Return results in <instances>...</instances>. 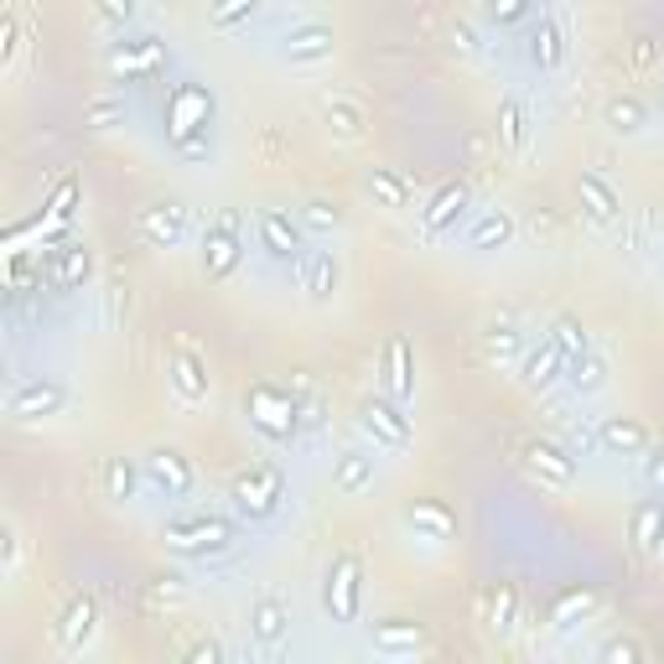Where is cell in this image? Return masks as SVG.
Wrapping results in <instances>:
<instances>
[{
  "label": "cell",
  "instance_id": "obj_49",
  "mask_svg": "<svg viewBox=\"0 0 664 664\" xmlns=\"http://www.w3.org/2000/svg\"><path fill=\"white\" fill-rule=\"evenodd\" d=\"M451 42H457V53H478V47H483V42H478V32H472V26H462V21H457V32H451Z\"/></svg>",
  "mask_w": 664,
  "mask_h": 664
},
{
  "label": "cell",
  "instance_id": "obj_53",
  "mask_svg": "<svg viewBox=\"0 0 664 664\" xmlns=\"http://www.w3.org/2000/svg\"><path fill=\"white\" fill-rule=\"evenodd\" d=\"M660 250H664V244H660Z\"/></svg>",
  "mask_w": 664,
  "mask_h": 664
},
{
  "label": "cell",
  "instance_id": "obj_27",
  "mask_svg": "<svg viewBox=\"0 0 664 664\" xmlns=\"http://www.w3.org/2000/svg\"><path fill=\"white\" fill-rule=\"evenodd\" d=\"M426 644L421 623H374V654H415Z\"/></svg>",
  "mask_w": 664,
  "mask_h": 664
},
{
  "label": "cell",
  "instance_id": "obj_3",
  "mask_svg": "<svg viewBox=\"0 0 664 664\" xmlns=\"http://www.w3.org/2000/svg\"><path fill=\"white\" fill-rule=\"evenodd\" d=\"M161 540L182 556H214V550L234 546V525L229 519H214V514H176L161 525Z\"/></svg>",
  "mask_w": 664,
  "mask_h": 664
},
{
  "label": "cell",
  "instance_id": "obj_51",
  "mask_svg": "<svg viewBox=\"0 0 664 664\" xmlns=\"http://www.w3.org/2000/svg\"><path fill=\"white\" fill-rule=\"evenodd\" d=\"M649 483H654V489H664V442L649 451Z\"/></svg>",
  "mask_w": 664,
  "mask_h": 664
},
{
  "label": "cell",
  "instance_id": "obj_26",
  "mask_svg": "<svg viewBox=\"0 0 664 664\" xmlns=\"http://www.w3.org/2000/svg\"><path fill=\"white\" fill-rule=\"evenodd\" d=\"M94 623H99V613H94V603H73L68 613H62V628H58V644L68 649V654H79L89 639H94Z\"/></svg>",
  "mask_w": 664,
  "mask_h": 664
},
{
  "label": "cell",
  "instance_id": "obj_48",
  "mask_svg": "<svg viewBox=\"0 0 664 664\" xmlns=\"http://www.w3.org/2000/svg\"><path fill=\"white\" fill-rule=\"evenodd\" d=\"M99 11H104L110 21H130L136 16V0H99Z\"/></svg>",
  "mask_w": 664,
  "mask_h": 664
},
{
  "label": "cell",
  "instance_id": "obj_16",
  "mask_svg": "<svg viewBox=\"0 0 664 664\" xmlns=\"http://www.w3.org/2000/svg\"><path fill=\"white\" fill-rule=\"evenodd\" d=\"M182 229H187V208L182 203H157V208L140 214V234L151 239V244H161V250H172L176 239H182Z\"/></svg>",
  "mask_w": 664,
  "mask_h": 664
},
{
  "label": "cell",
  "instance_id": "obj_8",
  "mask_svg": "<svg viewBox=\"0 0 664 664\" xmlns=\"http://www.w3.org/2000/svg\"><path fill=\"white\" fill-rule=\"evenodd\" d=\"M146 478H151L167 499H187V493H193V462H187L176 447L151 451V457H146Z\"/></svg>",
  "mask_w": 664,
  "mask_h": 664
},
{
  "label": "cell",
  "instance_id": "obj_36",
  "mask_svg": "<svg viewBox=\"0 0 664 664\" xmlns=\"http://www.w3.org/2000/svg\"><path fill=\"white\" fill-rule=\"evenodd\" d=\"M136 483H140V472L130 457H110V468H104V489H110V499H136Z\"/></svg>",
  "mask_w": 664,
  "mask_h": 664
},
{
  "label": "cell",
  "instance_id": "obj_13",
  "mask_svg": "<svg viewBox=\"0 0 664 664\" xmlns=\"http://www.w3.org/2000/svg\"><path fill=\"white\" fill-rule=\"evenodd\" d=\"M519 374H525L529 390H550V385L566 374V353H561V343H556V337H546L540 348H529L525 364H519Z\"/></svg>",
  "mask_w": 664,
  "mask_h": 664
},
{
  "label": "cell",
  "instance_id": "obj_41",
  "mask_svg": "<svg viewBox=\"0 0 664 664\" xmlns=\"http://www.w3.org/2000/svg\"><path fill=\"white\" fill-rule=\"evenodd\" d=\"M301 224H307V229H337V224H343V208L328 203V197H312V203L301 208Z\"/></svg>",
  "mask_w": 664,
  "mask_h": 664
},
{
  "label": "cell",
  "instance_id": "obj_31",
  "mask_svg": "<svg viewBox=\"0 0 664 664\" xmlns=\"http://www.w3.org/2000/svg\"><path fill=\"white\" fill-rule=\"evenodd\" d=\"M157 62H161V47H157V42H140V47H115L110 68H115V73H125V79H146Z\"/></svg>",
  "mask_w": 664,
  "mask_h": 664
},
{
  "label": "cell",
  "instance_id": "obj_2",
  "mask_svg": "<svg viewBox=\"0 0 664 664\" xmlns=\"http://www.w3.org/2000/svg\"><path fill=\"white\" fill-rule=\"evenodd\" d=\"M244 260V214L239 208H218L203 229V275L208 281H229Z\"/></svg>",
  "mask_w": 664,
  "mask_h": 664
},
{
  "label": "cell",
  "instance_id": "obj_30",
  "mask_svg": "<svg viewBox=\"0 0 664 664\" xmlns=\"http://www.w3.org/2000/svg\"><path fill=\"white\" fill-rule=\"evenodd\" d=\"M332 291H337V254L317 250L312 260H307V296H312V301H332Z\"/></svg>",
  "mask_w": 664,
  "mask_h": 664
},
{
  "label": "cell",
  "instance_id": "obj_29",
  "mask_svg": "<svg viewBox=\"0 0 664 664\" xmlns=\"http://www.w3.org/2000/svg\"><path fill=\"white\" fill-rule=\"evenodd\" d=\"M566 385L576 394H597L607 385V364L597 358V353L586 348V353H576V358H566Z\"/></svg>",
  "mask_w": 664,
  "mask_h": 664
},
{
  "label": "cell",
  "instance_id": "obj_52",
  "mask_svg": "<svg viewBox=\"0 0 664 664\" xmlns=\"http://www.w3.org/2000/svg\"><path fill=\"white\" fill-rule=\"evenodd\" d=\"M660 94H664V83H660Z\"/></svg>",
  "mask_w": 664,
  "mask_h": 664
},
{
  "label": "cell",
  "instance_id": "obj_37",
  "mask_svg": "<svg viewBox=\"0 0 664 664\" xmlns=\"http://www.w3.org/2000/svg\"><path fill=\"white\" fill-rule=\"evenodd\" d=\"M550 337L561 343V353H566V358H576V353L592 348V337H586V328L576 322V317H556V322H550Z\"/></svg>",
  "mask_w": 664,
  "mask_h": 664
},
{
  "label": "cell",
  "instance_id": "obj_18",
  "mask_svg": "<svg viewBox=\"0 0 664 664\" xmlns=\"http://www.w3.org/2000/svg\"><path fill=\"white\" fill-rule=\"evenodd\" d=\"M597 442L607 451H623V457H639L649 447V431L639 421H628V415H607L603 426H597Z\"/></svg>",
  "mask_w": 664,
  "mask_h": 664
},
{
  "label": "cell",
  "instance_id": "obj_40",
  "mask_svg": "<svg viewBox=\"0 0 664 664\" xmlns=\"http://www.w3.org/2000/svg\"><path fill=\"white\" fill-rule=\"evenodd\" d=\"M514 607H519V592L514 586H499L489 597V623L504 633V628H514Z\"/></svg>",
  "mask_w": 664,
  "mask_h": 664
},
{
  "label": "cell",
  "instance_id": "obj_9",
  "mask_svg": "<svg viewBox=\"0 0 664 664\" xmlns=\"http://www.w3.org/2000/svg\"><path fill=\"white\" fill-rule=\"evenodd\" d=\"M385 390L400 405L415 400V353H411V337H400V332L385 343Z\"/></svg>",
  "mask_w": 664,
  "mask_h": 664
},
{
  "label": "cell",
  "instance_id": "obj_21",
  "mask_svg": "<svg viewBox=\"0 0 664 664\" xmlns=\"http://www.w3.org/2000/svg\"><path fill=\"white\" fill-rule=\"evenodd\" d=\"M167 374H172V390L182 394L187 405L208 400V369H203V358H197V353H176Z\"/></svg>",
  "mask_w": 664,
  "mask_h": 664
},
{
  "label": "cell",
  "instance_id": "obj_17",
  "mask_svg": "<svg viewBox=\"0 0 664 664\" xmlns=\"http://www.w3.org/2000/svg\"><path fill=\"white\" fill-rule=\"evenodd\" d=\"M286 58L291 62H328L332 58V26H296L286 32Z\"/></svg>",
  "mask_w": 664,
  "mask_h": 664
},
{
  "label": "cell",
  "instance_id": "obj_39",
  "mask_svg": "<svg viewBox=\"0 0 664 664\" xmlns=\"http://www.w3.org/2000/svg\"><path fill=\"white\" fill-rule=\"evenodd\" d=\"M328 125L337 136H358V130H364V110L348 104V99H328Z\"/></svg>",
  "mask_w": 664,
  "mask_h": 664
},
{
  "label": "cell",
  "instance_id": "obj_33",
  "mask_svg": "<svg viewBox=\"0 0 664 664\" xmlns=\"http://www.w3.org/2000/svg\"><path fill=\"white\" fill-rule=\"evenodd\" d=\"M514 239V218L508 214H483L468 229V250H493V244H508Z\"/></svg>",
  "mask_w": 664,
  "mask_h": 664
},
{
  "label": "cell",
  "instance_id": "obj_1",
  "mask_svg": "<svg viewBox=\"0 0 664 664\" xmlns=\"http://www.w3.org/2000/svg\"><path fill=\"white\" fill-rule=\"evenodd\" d=\"M244 415H250V426L275 442V447H291L296 431H301V400L296 390H275V385H250L244 394Z\"/></svg>",
  "mask_w": 664,
  "mask_h": 664
},
{
  "label": "cell",
  "instance_id": "obj_22",
  "mask_svg": "<svg viewBox=\"0 0 664 664\" xmlns=\"http://www.w3.org/2000/svg\"><path fill=\"white\" fill-rule=\"evenodd\" d=\"M47 254L58 260V286H62V291L89 286V275H94V254L83 250V244H53Z\"/></svg>",
  "mask_w": 664,
  "mask_h": 664
},
{
  "label": "cell",
  "instance_id": "obj_5",
  "mask_svg": "<svg viewBox=\"0 0 664 664\" xmlns=\"http://www.w3.org/2000/svg\"><path fill=\"white\" fill-rule=\"evenodd\" d=\"M358 426L369 431L379 447H394V451H405V447H411V436H415L405 405H400V400H385V394L364 400V411H358Z\"/></svg>",
  "mask_w": 664,
  "mask_h": 664
},
{
  "label": "cell",
  "instance_id": "obj_35",
  "mask_svg": "<svg viewBox=\"0 0 664 664\" xmlns=\"http://www.w3.org/2000/svg\"><path fill=\"white\" fill-rule=\"evenodd\" d=\"M603 119H607V130H618V136H639L644 130V104L639 99H613Z\"/></svg>",
  "mask_w": 664,
  "mask_h": 664
},
{
  "label": "cell",
  "instance_id": "obj_11",
  "mask_svg": "<svg viewBox=\"0 0 664 664\" xmlns=\"http://www.w3.org/2000/svg\"><path fill=\"white\" fill-rule=\"evenodd\" d=\"M254 234H260L265 254H275V260H296L301 254V224H291L281 208H265L254 218Z\"/></svg>",
  "mask_w": 664,
  "mask_h": 664
},
{
  "label": "cell",
  "instance_id": "obj_28",
  "mask_svg": "<svg viewBox=\"0 0 664 664\" xmlns=\"http://www.w3.org/2000/svg\"><path fill=\"white\" fill-rule=\"evenodd\" d=\"M374 483V457L369 451H343L332 468V489L337 493H364Z\"/></svg>",
  "mask_w": 664,
  "mask_h": 664
},
{
  "label": "cell",
  "instance_id": "obj_10",
  "mask_svg": "<svg viewBox=\"0 0 664 664\" xmlns=\"http://www.w3.org/2000/svg\"><path fill=\"white\" fill-rule=\"evenodd\" d=\"M62 405H68V394H62V385H53V379H26V385H16V394H11V415H16V421L58 415Z\"/></svg>",
  "mask_w": 664,
  "mask_h": 664
},
{
  "label": "cell",
  "instance_id": "obj_20",
  "mask_svg": "<svg viewBox=\"0 0 664 664\" xmlns=\"http://www.w3.org/2000/svg\"><path fill=\"white\" fill-rule=\"evenodd\" d=\"M576 193H582V208H586L592 218H597V224H613V218L623 214L618 193H613V187H607V182H603L597 172H582V176H576Z\"/></svg>",
  "mask_w": 664,
  "mask_h": 664
},
{
  "label": "cell",
  "instance_id": "obj_43",
  "mask_svg": "<svg viewBox=\"0 0 664 664\" xmlns=\"http://www.w3.org/2000/svg\"><path fill=\"white\" fill-rule=\"evenodd\" d=\"M504 146H525V104L519 99L504 104Z\"/></svg>",
  "mask_w": 664,
  "mask_h": 664
},
{
  "label": "cell",
  "instance_id": "obj_15",
  "mask_svg": "<svg viewBox=\"0 0 664 664\" xmlns=\"http://www.w3.org/2000/svg\"><path fill=\"white\" fill-rule=\"evenodd\" d=\"M628 535H633L639 556H660V550H664V504H660V499L633 504V514H628Z\"/></svg>",
  "mask_w": 664,
  "mask_h": 664
},
{
  "label": "cell",
  "instance_id": "obj_46",
  "mask_svg": "<svg viewBox=\"0 0 664 664\" xmlns=\"http://www.w3.org/2000/svg\"><path fill=\"white\" fill-rule=\"evenodd\" d=\"M603 660H607V664H639V660H644V649L628 644V639H613V644L603 649Z\"/></svg>",
  "mask_w": 664,
  "mask_h": 664
},
{
  "label": "cell",
  "instance_id": "obj_50",
  "mask_svg": "<svg viewBox=\"0 0 664 664\" xmlns=\"http://www.w3.org/2000/svg\"><path fill=\"white\" fill-rule=\"evenodd\" d=\"M218 660H224V649H218V644H193V649H187V664H218Z\"/></svg>",
  "mask_w": 664,
  "mask_h": 664
},
{
  "label": "cell",
  "instance_id": "obj_45",
  "mask_svg": "<svg viewBox=\"0 0 664 664\" xmlns=\"http://www.w3.org/2000/svg\"><path fill=\"white\" fill-rule=\"evenodd\" d=\"M208 151H214V140H208V130H203V136L176 140V157H182V161H208Z\"/></svg>",
  "mask_w": 664,
  "mask_h": 664
},
{
  "label": "cell",
  "instance_id": "obj_42",
  "mask_svg": "<svg viewBox=\"0 0 664 664\" xmlns=\"http://www.w3.org/2000/svg\"><path fill=\"white\" fill-rule=\"evenodd\" d=\"M115 119H125V99H99V104H89L83 125H89V130H110Z\"/></svg>",
  "mask_w": 664,
  "mask_h": 664
},
{
  "label": "cell",
  "instance_id": "obj_38",
  "mask_svg": "<svg viewBox=\"0 0 664 664\" xmlns=\"http://www.w3.org/2000/svg\"><path fill=\"white\" fill-rule=\"evenodd\" d=\"M254 11H260V0H214V11H208V21H214L218 32H234L239 21H250Z\"/></svg>",
  "mask_w": 664,
  "mask_h": 664
},
{
  "label": "cell",
  "instance_id": "obj_4",
  "mask_svg": "<svg viewBox=\"0 0 664 664\" xmlns=\"http://www.w3.org/2000/svg\"><path fill=\"white\" fill-rule=\"evenodd\" d=\"M208 125H214V94L203 83H176L167 94V136H172V146L187 136H203Z\"/></svg>",
  "mask_w": 664,
  "mask_h": 664
},
{
  "label": "cell",
  "instance_id": "obj_23",
  "mask_svg": "<svg viewBox=\"0 0 664 664\" xmlns=\"http://www.w3.org/2000/svg\"><path fill=\"white\" fill-rule=\"evenodd\" d=\"M286 623H291V607L281 603V597H265V603L250 607V633L260 644H281L286 639Z\"/></svg>",
  "mask_w": 664,
  "mask_h": 664
},
{
  "label": "cell",
  "instance_id": "obj_44",
  "mask_svg": "<svg viewBox=\"0 0 664 664\" xmlns=\"http://www.w3.org/2000/svg\"><path fill=\"white\" fill-rule=\"evenodd\" d=\"M514 348H519V328H508V322L489 328V353H493V358H508Z\"/></svg>",
  "mask_w": 664,
  "mask_h": 664
},
{
  "label": "cell",
  "instance_id": "obj_19",
  "mask_svg": "<svg viewBox=\"0 0 664 664\" xmlns=\"http://www.w3.org/2000/svg\"><path fill=\"white\" fill-rule=\"evenodd\" d=\"M405 525H411L421 540H451V535H457V519H451L442 504H431V499H415V504L405 508Z\"/></svg>",
  "mask_w": 664,
  "mask_h": 664
},
{
  "label": "cell",
  "instance_id": "obj_6",
  "mask_svg": "<svg viewBox=\"0 0 664 664\" xmlns=\"http://www.w3.org/2000/svg\"><path fill=\"white\" fill-rule=\"evenodd\" d=\"M281 499H286V478L275 468H254L234 483V508L244 519H271L281 508Z\"/></svg>",
  "mask_w": 664,
  "mask_h": 664
},
{
  "label": "cell",
  "instance_id": "obj_34",
  "mask_svg": "<svg viewBox=\"0 0 664 664\" xmlns=\"http://www.w3.org/2000/svg\"><path fill=\"white\" fill-rule=\"evenodd\" d=\"M597 607V592H586V586H571V592H561L556 597V607H550V623L556 628H571L576 618H586Z\"/></svg>",
  "mask_w": 664,
  "mask_h": 664
},
{
  "label": "cell",
  "instance_id": "obj_32",
  "mask_svg": "<svg viewBox=\"0 0 664 664\" xmlns=\"http://www.w3.org/2000/svg\"><path fill=\"white\" fill-rule=\"evenodd\" d=\"M369 193L385 203V208H411V182L390 167H374L369 172Z\"/></svg>",
  "mask_w": 664,
  "mask_h": 664
},
{
  "label": "cell",
  "instance_id": "obj_47",
  "mask_svg": "<svg viewBox=\"0 0 664 664\" xmlns=\"http://www.w3.org/2000/svg\"><path fill=\"white\" fill-rule=\"evenodd\" d=\"M529 11V0H489V16L499 21V26H508V21H519Z\"/></svg>",
  "mask_w": 664,
  "mask_h": 664
},
{
  "label": "cell",
  "instance_id": "obj_24",
  "mask_svg": "<svg viewBox=\"0 0 664 664\" xmlns=\"http://www.w3.org/2000/svg\"><path fill=\"white\" fill-rule=\"evenodd\" d=\"M73 214H79V176H62L58 187L47 193V203H42V229H68L73 224Z\"/></svg>",
  "mask_w": 664,
  "mask_h": 664
},
{
  "label": "cell",
  "instance_id": "obj_7",
  "mask_svg": "<svg viewBox=\"0 0 664 664\" xmlns=\"http://www.w3.org/2000/svg\"><path fill=\"white\" fill-rule=\"evenodd\" d=\"M358 561L353 556H337L328 566V613L337 623H353L358 618Z\"/></svg>",
  "mask_w": 664,
  "mask_h": 664
},
{
  "label": "cell",
  "instance_id": "obj_12",
  "mask_svg": "<svg viewBox=\"0 0 664 664\" xmlns=\"http://www.w3.org/2000/svg\"><path fill=\"white\" fill-rule=\"evenodd\" d=\"M462 214H468V187H462V182H447V187H442V193H436V197L426 203L421 224H426V234H431V239H442Z\"/></svg>",
  "mask_w": 664,
  "mask_h": 664
},
{
  "label": "cell",
  "instance_id": "obj_14",
  "mask_svg": "<svg viewBox=\"0 0 664 664\" xmlns=\"http://www.w3.org/2000/svg\"><path fill=\"white\" fill-rule=\"evenodd\" d=\"M525 462H529V472H540V478L556 483V489H566L571 478H576V457H571L566 447H556V442H529Z\"/></svg>",
  "mask_w": 664,
  "mask_h": 664
},
{
  "label": "cell",
  "instance_id": "obj_25",
  "mask_svg": "<svg viewBox=\"0 0 664 664\" xmlns=\"http://www.w3.org/2000/svg\"><path fill=\"white\" fill-rule=\"evenodd\" d=\"M561 58H566V42H561V26L550 16H540L535 21V32H529V62L535 68H561Z\"/></svg>",
  "mask_w": 664,
  "mask_h": 664
}]
</instances>
